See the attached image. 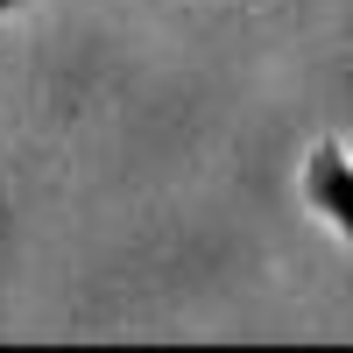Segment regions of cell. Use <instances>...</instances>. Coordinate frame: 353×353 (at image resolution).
Returning a JSON list of instances; mask_svg holds the SVG:
<instances>
[{
    "label": "cell",
    "mask_w": 353,
    "mask_h": 353,
    "mask_svg": "<svg viewBox=\"0 0 353 353\" xmlns=\"http://www.w3.org/2000/svg\"><path fill=\"white\" fill-rule=\"evenodd\" d=\"M14 8H21V0H0V14H14Z\"/></svg>",
    "instance_id": "cell-2"
},
{
    "label": "cell",
    "mask_w": 353,
    "mask_h": 353,
    "mask_svg": "<svg viewBox=\"0 0 353 353\" xmlns=\"http://www.w3.org/2000/svg\"><path fill=\"white\" fill-rule=\"evenodd\" d=\"M304 205L353 248V156H346V141H332V134L311 141V156H304Z\"/></svg>",
    "instance_id": "cell-1"
}]
</instances>
